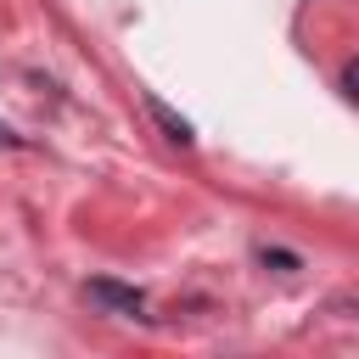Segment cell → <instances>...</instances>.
I'll return each mask as SVG.
<instances>
[{"mask_svg":"<svg viewBox=\"0 0 359 359\" xmlns=\"http://www.w3.org/2000/svg\"><path fill=\"white\" fill-rule=\"evenodd\" d=\"M95 303H107L112 314H140L146 309V292H135V286H118V280H90L84 286Z\"/></svg>","mask_w":359,"mask_h":359,"instance_id":"obj_1","label":"cell"},{"mask_svg":"<svg viewBox=\"0 0 359 359\" xmlns=\"http://www.w3.org/2000/svg\"><path fill=\"white\" fill-rule=\"evenodd\" d=\"M146 112H151V118L163 123V135H168L174 146H196V135H191V123H185V118H180V112L168 107V101H157V95H146Z\"/></svg>","mask_w":359,"mask_h":359,"instance_id":"obj_2","label":"cell"},{"mask_svg":"<svg viewBox=\"0 0 359 359\" xmlns=\"http://www.w3.org/2000/svg\"><path fill=\"white\" fill-rule=\"evenodd\" d=\"M337 90H342L348 101H359V56H348V62H342V79H337Z\"/></svg>","mask_w":359,"mask_h":359,"instance_id":"obj_3","label":"cell"},{"mask_svg":"<svg viewBox=\"0 0 359 359\" xmlns=\"http://www.w3.org/2000/svg\"><path fill=\"white\" fill-rule=\"evenodd\" d=\"M258 258H264V264H275V269H297V258H292V252H280V247H264Z\"/></svg>","mask_w":359,"mask_h":359,"instance_id":"obj_4","label":"cell"},{"mask_svg":"<svg viewBox=\"0 0 359 359\" xmlns=\"http://www.w3.org/2000/svg\"><path fill=\"white\" fill-rule=\"evenodd\" d=\"M0 140H6V146H17V135H11V129H6V123H0Z\"/></svg>","mask_w":359,"mask_h":359,"instance_id":"obj_5","label":"cell"}]
</instances>
